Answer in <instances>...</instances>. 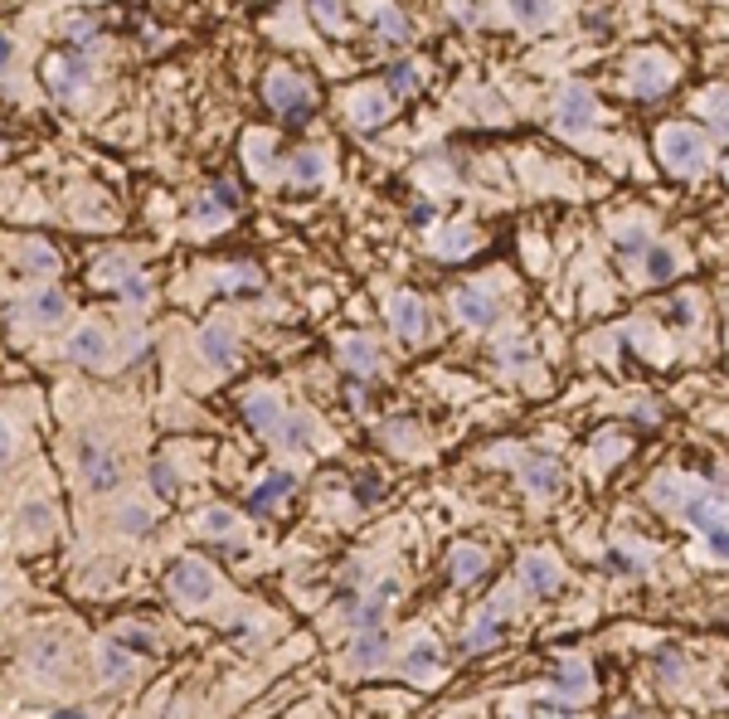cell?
<instances>
[{
  "label": "cell",
  "instance_id": "obj_1",
  "mask_svg": "<svg viewBox=\"0 0 729 719\" xmlns=\"http://www.w3.org/2000/svg\"><path fill=\"white\" fill-rule=\"evenodd\" d=\"M656 156H662V165L671 175L695 181V175L711 171V137L685 127V122H666V127L656 132Z\"/></svg>",
  "mask_w": 729,
  "mask_h": 719
},
{
  "label": "cell",
  "instance_id": "obj_2",
  "mask_svg": "<svg viewBox=\"0 0 729 719\" xmlns=\"http://www.w3.org/2000/svg\"><path fill=\"white\" fill-rule=\"evenodd\" d=\"M263 98L292 132H301L311 117H317V92H311V83L301 78L297 69H273V73H268Z\"/></svg>",
  "mask_w": 729,
  "mask_h": 719
},
{
  "label": "cell",
  "instance_id": "obj_3",
  "mask_svg": "<svg viewBox=\"0 0 729 719\" xmlns=\"http://www.w3.org/2000/svg\"><path fill=\"white\" fill-rule=\"evenodd\" d=\"M165 588L175 593V603H190V608H205L214 598V569L195 555H181L171 569H165Z\"/></svg>",
  "mask_w": 729,
  "mask_h": 719
},
{
  "label": "cell",
  "instance_id": "obj_4",
  "mask_svg": "<svg viewBox=\"0 0 729 719\" xmlns=\"http://www.w3.org/2000/svg\"><path fill=\"white\" fill-rule=\"evenodd\" d=\"M555 122L565 137H589V132L598 127V98H593V88L565 83V88H559V102H555Z\"/></svg>",
  "mask_w": 729,
  "mask_h": 719
},
{
  "label": "cell",
  "instance_id": "obj_5",
  "mask_svg": "<svg viewBox=\"0 0 729 719\" xmlns=\"http://www.w3.org/2000/svg\"><path fill=\"white\" fill-rule=\"evenodd\" d=\"M676 78V64L662 54V49H647V54H632L628 59V88L638 92V98H662L666 88H671Z\"/></svg>",
  "mask_w": 729,
  "mask_h": 719
},
{
  "label": "cell",
  "instance_id": "obj_6",
  "mask_svg": "<svg viewBox=\"0 0 729 719\" xmlns=\"http://www.w3.org/2000/svg\"><path fill=\"white\" fill-rule=\"evenodd\" d=\"M45 83H49V92H54L59 102H78L83 92H88V83H92V64L83 54H54L45 64Z\"/></svg>",
  "mask_w": 729,
  "mask_h": 719
},
{
  "label": "cell",
  "instance_id": "obj_7",
  "mask_svg": "<svg viewBox=\"0 0 729 719\" xmlns=\"http://www.w3.org/2000/svg\"><path fill=\"white\" fill-rule=\"evenodd\" d=\"M78 467H83V482L92 486V492H112V486L122 482V462L112 447L92 443V437H83L78 443Z\"/></svg>",
  "mask_w": 729,
  "mask_h": 719
},
{
  "label": "cell",
  "instance_id": "obj_8",
  "mask_svg": "<svg viewBox=\"0 0 729 719\" xmlns=\"http://www.w3.org/2000/svg\"><path fill=\"white\" fill-rule=\"evenodd\" d=\"M453 311H457V321H462V326H472V331L496 326V317H502V307H496V292H486L482 283L457 287L453 292Z\"/></svg>",
  "mask_w": 729,
  "mask_h": 719
},
{
  "label": "cell",
  "instance_id": "obj_9",
  "mask_svg": "<svg viewBox=\"0 0 729 719\" xmlns=\"http://www.w3.org/2000/svg\"><path fill=\"white\" fill-rule=\"evenodd\" d=\"M516 579H520V588H526L530 598H555V593L565 588V574H559L555 555H526L516 565Z\"/></svg>",
  "mask_w": 729,
  "mask_h": 719
},
{
  "label": "cell",
  "instance_id": "obj_10",
  "mask_svg": "<svg viewBox=\"0 0 729 719\" xmlns=\"http://www.w3.org/2000/svg\"><path fill=\"white\" fill-rule=\"evenodd\" d=\"M244 423L254 433H263V437H277V433H283V423H287V404L277 399L273 389H254L244 399Z\"/></svg>",
  "mask_w": 729,
  "mask_h": 719
},
{
  "label": "cell",
  "instance_id": "obj_11",
  "mask_svg": "<svg viewBox=\"0 0 729 719\" xmlns=\"http://www.w3.org/2000/svg\"><path fill=\"white\" fill-rule=\"evenodd\" d=\"M390 326L404 346H419V340L429 336V311H423V301L413 297V292H399V297L390 301Z\"/></svg>",
  "mask_w": 729,
  "mask_h": 719
},
{
  "label": "cell",
  "instance_id": "obj_12",
  "mask_svg": "<svg viewBox=\"0 0 729 719\" xmlns=\"http://www.w3.org/2000/svg\"><path fill=\"white\" fill-rule=\"evenodd\" d=\"M98 681L108 685V691H122V685H132V681H137V652L122 647L118 637L102 642V647H98Z\"/></svg>",
  "mask_w": 729,
  "mask_h": 719
},
{
  "label": "cell",
  "instance_id": "obj_13",
  "mask_svg": "<svg viewBox=\"0 0 729 719\" xmlns=\"http://www.w3.org/2000/svg\"><path fill=\"white\" fill-rule=\"evenodd\" d=\"M394 117V92L390 88H360L350 92V122L360 132H380Z\"/></svg>",
  "mask_w": 729,
  "mask_h": 719
},
{
  "label": "cell",
  "instance_id": "obj_14",
  "mask_svg": "<svg viewBox=\"0 0 729 719\" xmlns=\"http://www.w3.org/2000/svg\"><path fill=\"white\" fill-rule=\"evenodd\" d=\"M520 486H526L530 496H555L559 486H565V467H559V457H545V453L526 457V462H520Z\"/></svg>",
  "mask_w": 729,
  "mask_h": 719
},
{
  "label": "cell",
  "instance_id": "obj_15",
  "mask_svg": "<svg viewBox=\"0 0 729 719\" xmlns=\"http://www.w3.org/2000/svg\"><path fill=\"white\" fill-rule=\"evenodd\" d=\"M283 175H287L292 190H317V185L331 175V161H326V151H317V146H301V151L287 161Z\"/></svg>",
  "mask_w": 729,
  "mask_h": 719
},
{
  "label": "cell",
  "instance_id": "obj_16",
  "mask_svg": "<svg viewBox=\"0 0 729 719\" xmlns=\"http://www.w3.org/2000/svg\"><path fill=\"white\" fill-rule=\"evenodd\" d=\"M20 311H25V321L29 326H59V321L69 317V297L59 287H39V292H29L25 301H20Z\"/></svg>",
  "mask_w": 729,
  "mask_h": 719
},
{
  "label": "cell",
  "instance_id": "obj_17",
  "mask_svg": "<svg viewBox=\"0 0 729 719\" xmlns=\"http://www.w3.org/2000/svg\"><path fill=\"white\" fill-rule=\"evenodd\" d=\"M394 593H399V583H394V579H384L380 588L364 593V598L346 593V603H350V622H356V628H380V618H384V608L394 603Z\"/></svg>",
  "mask_w": 729,
  "mask_h": 719
},
{
  "label": "cell",
  "instance_id": "obj_18",
  "mask_svg": "<svg viewBox=\"0 0 729 719\" xmlns=\"http://www.w3.org/2000/svg\"><path fill=\"white\" fill-rule=\"evenodd\" d=\"M350 661H356V671H380V666L390 661V637H384V628H356Z\"/></svg>",
  "mask_w": 729,
  "mask_h": 719
},
{
  "label": "cell",
  "instance_id": "obj_19",
  "mask_svg": "<svg viewBox=\"0 0 729 719\" xmlns=\"http://www.w3.org/2000/svg\"><path fill=\"white\" fill-rule=\"evenodd\" d=\"M447 574H453L457 588H477V583L486 579V549H477V545H457L453 555H447Z\"/></svg>",
  "mask_w": 729,
  "mask_h": 719
},
{
  "label": "cell",
  "instance_id": "obj_20",
  "mask_svg": "<svg viewBox=\"0 0 729 719\" xmlns=\"http://www.w3.org/2000/svg\"><path fill=\"white\" fill-rule=\"evenodd\" d=\"M725 510H729V501L720 492H691L681 501V510L676 516L685 520V525H695V530H705V525H715V520H725Z\"/></svg>",
  "mask_w": 729,
  "mask_h": 719
},
{
  "label": "cell",
  "instance_id": "obj_21",
  "mask_svg": "<svg viewBox=\"0 0 729 719\" xmlns=\"http://www.w3.org/2000/svg\"><path fill=\"white\" fill-rule=\"evenodd\" d=\"M404 681H433L437 671H443V652H437V642L433 637H419L409 647V656H404Z\"/></svg>",
  "mask_w": 729,
  "mask_h": 719
},
{
  "label": "cell",
  "instance_id": "obj_22",
  "mask_svg": "<svg viewBox=\"0 0 729 719\" xmlns=\"http://www.w3.org/2000/svg\"><path fill=\"white\" fill-rule=\"evenodd\" d=\"M64 356L78 360V364H102V360H108V331H102V326H78L69 336Z\"/></svg>",
  "mask_w": 729,
  "mask_h": 719
},
{
  "label": "cell",
  "instance_id": "obj_23",
  "mask_svg": "<svg viewBox=\"0 0 729 719\" xmlns=\"http://www.w3.org/2000/svg\"><path fill=\"white\" fill-rule=\"evenodd\" d=\"M200 356L214 364V370H234V331L224 321H210L200 331Z\"/></svg>",
  "mask_w": 729,
  "mask_h": 719
},
{
  "label": "cell",
  "instance_id": "obj_24",
  "mask_svg": "<svg viewBox=\"0 0 729 719\" xmlns=\"http://www.w3.org/2000/svg\"><path fill=\"white\" fill-rule=\"evenodd\" d=\"M502 642V603L496 608H482L477 612V622L467 628V637H462V652H486V647H496Z\"/></svg>",
  "mask_w": 729,
  "mask_h": 719
},
{
  "label": "cell",
  "instance_id": "obj_25",
  "mask_svg": "<svg viewBox=\"0 0 729 719\" xmlns=\"http://www.w3.org/2000/svg\"><path fill=\"white\" fill-rule=\"evenodd\" d=\"M374 29H380V39L384 45H409L413 39V25H409V15H404L399 5H374Z\"/></svg>",
  "mask_w": 729,
  "mask_h": 719
},
{
  "label": "cell",
  "instance_id": "obj_26",
  "mask_svg": "<svg viewBox=\"0 0 729 719\" xmlns=\"http://www.w3.org/2000/svg\"><path fill=\"white\" fill-rule=\"evenodd\" d=\"M341 364L356 370V374H374L380 370V350H374L370 336H346L341 340Z\"/></svg>",
  "mask_w": 729,
  "mask_h": 719
},
{
  "label": "cell",
  "instance_id": "obj_27",
  "mask_svg": "<svg viewBox=\"0 0 729 719\" xmlns=\"http://www.w3.org/2000/svg\"><path fill=\"white\" fill-rule=\"evenodd\" d=\"M292 472H273L268 482H258L254 486V516H273L277 506H283V496H292Z\"/></svg>",
  "mask_w": 729,
  "mask_h": 719
},
{
  "label": "cell",
  "instance_id": "obj_28",
  "mask_svg": "<svg viewBox=\"0 0 729 719\" xmlns=\"http://www.w3.org/2000/svg\"><path fill=\"white\" fill-rule=\"evenodd\" d=\"M506 10H510V20H516V25L545 29L549 20L559 15V0H506Z\"/></svg>",
  "mask_w": 729,
  "mask_h": 719
},
{
  "label": "cell",
  "instance_id": "obj_29",
  "mask_svg": "<svg viewBox=\"0 0 729 719\" xmlns=\"http://www.w3.org/2000/svg\"><path fill=\"white\" fill-rule=\"evenodd\" d=\"M433 248H437V258H447V263H457V258H467L477 248V234H472V224H447L443 234L433 238Z\"/></svg>",
  "mask_w": 729,
  "mask_h": 719
},
{
  "label": "cell",
  "instance_id": "obj_30",
  "mask_svg": "<svg viewBox=\"0 0 729 719\" xmlns=\"http://www.w3.org/2000/svg\"><path fill=\"white\" fill-rule=\"evenodd\" d=\"M676 273H681V258H676V248L652 244L647 253H642V277H647V283H671Z\"/></svg>",
  "mask_w": 729,
  "mask_h": 719
},
{
  "label": "cell",
  "instance_id": "obj_31",
  "mask_svg": "<svg viewBox=\"0 0 729 719\" xmlns=\"http://www.w3.org/2000/svg\"><path fill=\"white\" fill-rule=\"evenodd\" d=\"M29 666H35L39 675H59L69 666V652L59 637H35V647H29Z\"/></svg>",
  "mask_w": 729,
  "mask_h": 719
},
{
  "label": "cell",
  "instance_id": "obj_32",
  "mask_svg": "<svg viewBox=\"0 0 729 719\" xmlns=\"http://www.w3.org/2000/svg\"><path fill=\"white\" fill-rule=\"evenodd\" d=\"M701 117L715 127V137L729 141V88H705L701 92Z\"/></svg>",
  "mask_w": 729,
  "mask_h": 719
},
{
  "label": "cell",
  "instance_id": "obj_33",
  "mask_svg": "<svg viewBox=\"0 0 729 719\" xmlns=\"http://www.w3.org/2000/svg\"><path fill=\"white\" fill-rule=\"evenodd\" d=\"M555 685L569 695V701H583V695H589V685H593L589 661H579V656H574V661H565V666L555 671Z\"/></svg>",
  "mask_w": 729,
  "mask_h": 719
},
{
  "label": "cell",
  "instance_id": "obj_34",
  "mask_svg": "<svg viewBox=\"0 0 729 719\" xmlns=\"http://www.w3.org/2000/svg\"><path fill=\"white\" fill-rule=\"evenodd\" d=\"M244 156H248V165H254L258 175H273L277 151H273V137H268V132H248V137H244Z\"/></svg>",
  "mask_w": 729,
  "mask_h": 719
},
{
  "label": "cell",
  "instance_id": "obj_35",
  "mask_svg": "<svg viewBox=\"0 0 729 719\" xmlns=\"http://www.w3.org/2000/svg\"><path fill=\"white\" fill-rule=\"evenodd\" d=\"M20 535H54V510H49L45 501H25L15 516Z\"/></svg>",
  "mask_w": 729,
  "mask_h": 719
},
{
  "label": "cell",
  "instance_id": "obj_36",
  "mask_svg": "<svg viewBox=\"0 0 729 719\" xmlns=\"http://www.w3.org/2000/svg\"><path fill=\"white\" fill-rule=\"evenodd\" d=\"M132 273H137V263H132L127 253H108L98 268H92V283H98V287H122Z\"/></svg>",
  "mask_w": 729,
  "mask_h": 719
},
{
  "label": "cell",
  "instance_id": "obj_37",
  "mask_svg": "<svg viewBox=\"0 0 729 719\" xmlns=\"http://www.w3.org/2000/svg\"><path fill=\"white\" fill-rule=\"evenodd\" d=\"M224 219V214H238V190L228 181H214L210 185V195H205V204H200V219Z\"/></svg>",
  "mask_w": 729,
  "mask_h": 719
},
{
  "label": "cell",
  "instance_id": "obj_38",
  "mask_svg": "<svg viewBox=\"0 0 729 719\" xmlns=\"http://www.w3.org/2000/svg\"><path fill=\"white\" fill-rule=\"evenodd\" d=\"M151 525H156V510L151 506H137V501H127V506H118V530L122 535H151Z\"/></svg>",
  "mask_w": 729,
  "mask_h": 719
},
{
  "label": "cell",
  "instance_id": "obj_39",
  "mask_svg": "<svg viewBox=\"0 0 729 719\" xmlns=\"http://www.w3.org/2000/svg\"><path fill=\"white\" fill-rule=\"evenodd\" d=\"M238 530V516L228 506H210V510H200V535L205 540H228Z\"/></svg>",
  "mask_w": 729,
  "mask_h": 719
},
{
  "label": "cell",
  "instance_id": "obj_40",
  "mask_svg": "<svg viewBox=\"0 0 729 719\" xmlns=\"http://www.w3.org/2000/svg\"><path fill=\"white\" fill-rule=\"evenodd\" d=\"M112 637H118L122 647H132L137 656H156V652H161V642H156V632H151V628H137V622H122V628L112 632Z\"/></svg>",
  "mask_w": 729,
  "mask_h": 719
},
{
  "label": "cell",
  "instance_id": "obj_41",
  "mask_svg": "<svg viewBox=\"0 0 729 719\" xmlns=\"http://www.w3.org/2000/svg\"><path fill=\"white\" fill-rule=\"evenodd\" d=\"M685 496H691V492H685V482H681V476H656V482H652V501L662 506V510H671V516L681 510Z\"/></svg>",
  "mask_w": 729,
  "mask_h": 719
},
{
  "label": "cell",
  "instance_id": "obj_42",
  "mask_svg": "<svg viewBox=\"0 0 729 719\" xmlns=\"http://www.w3.org/2000/svg\"><path fill=\"white\" fill-rule=\"evenodd\" d=\"M20 263L29 273H59V253L49 244H20Z\"/></svg>",
  "mask_w": 729,
  "mask_h": 719
},
{
  "label": "cell",
  "instance_id": "obj_43",
  "mask_svg": "<svg viewBox=\"0 0 729 719\" xmlns=\"http://www.w3.org/2000/svg\"><path fill=\"white\" fill-rule=\"evenodd\" d=\"M622 453H628V437H622V433H608V437H598V443H593V467H598V472H608V467L618 462Z\"/></svg>",
  "mask_w": 729,
  "mask_h": 719
},
{
  "label": "cell",
  "instance_id": "obj_44",
  "mask_svg": "<svg viewBox=\"0 0 729 719\" xmlns=\"http://www.w3.org/2000/svg\"><path fill=\"white\" fill-rule=\"evenodd\" d=\"M311 15H317L321 29H331V35H341L346 29V10H341V0H307Z\"/></svg>",
  "mask_w": 729,
  "mask_h": 719
},
{
  "label": "cell",
  "instance_id": "obj_45",
  "mask_svg": "<svg viewBox=\"0 0 729 719\" xmlns=\"http://www.w3.org/2000/svg\"><path fill=\"white\" fill-rule=\"evenodd\" d=\"M219 287L224 292H254V287H263V273H258L254 263H244V268H234V273L219 277Z\"/></svg>",
  "mask_w": 729,
  "mask_h": 719
},
{
  "label": "cell",
  "instance_id": "obj_46",
  "mask_svg": "<svg viewBox=\"0 0 729 719\" xmlns=\"http://www.w3.org/2000/svg\"><path fill=\"white\" fill-rule=\"evenodd\" d=\"M390 92H394V98L419 92V69H413V64H390Z\"/></svg>",
  "mask_w": 729,
  "mask_h": 719
},
{
  "label": "cell",
  "instance_id": "obj_47",
  "mask_svg": "<svg viewBox=\"0 0 729 719\" xmlns=\"http://www.w3.org/2000/svg\"><path fill=\"white\" fill-rule=\"evenodd\" d=\"M307 437H311V423L301 419V413H287V423H283V433L273 437V443H283V447H307Z\"/></svg>",
  "mask_w": 729,
  "mask_h": 719
},
{
  "label": "cell",
  "instance_id": "obj_48",
  "mask_svg": "<svg viewBox=\"0 0 729 719\" xmlns=\"http://www.w3.org/2000/svg\"><path fill=\"white\" fill-rule=\"evenodd\" d=\"M350 492H356V506H380L384 501V482L374 472L356 476V486H350Z\"/></svg>",
  "mask_w": 729,
  "mask_h": 719
},
{
  "label": "cell",
  "instance_id": "obj_49",
  "mask_svg": "<svg viewBox=\"0 0 729 719\" xmlns=\"http://www.w3.org/2000/svg\"><path fill=\"white\" fill-rule=\"evenodd\" d=\"M618 248H622V253H638L642 258L652 248V234L642 224H628V228H618Z\"/></svg>",
  "mask_w": 729,
  "mask_h": 719
},
{
  "label": "cell",
  "instance_id": "obj_50",
  "mask_svg": "<svg viewBox=\"0 0 729 719\" xmlns=\"http://www.w3.org/2000/svg\"><path fill=\"white\" fill-rule=\"evenodd\" d=\"M118 292H122V301H127V307H146V301H151V283L141 277V268H137V273H132Z\"/></svg>",
  "mask_w": 729,
  "mask_h": 719
},
{
  "label": "cell",
  "instance_id": "obj_51",
  "mask_svg": "<svg viewBox=\"0 0 729 719\" xmlns=\"http://www.w3.org/2000/svg\"><path fill=\"white\" fill-rule=\"evenodd\" d=\"M701 535H705V545H711V555H715V559H725V565H729V525H725V520L705 525Z\"/></svg>",
  "mask_w": 729,
  "mask_h": 719
},
{
  "label": "cell",
  "instance_id": "obj_52",
  "mask_svg": "<svg viewBox=\"0 0 729 719\" xmlns=\"http://www.w3.org/2000/svg\"><path fill=\"white\" fill-rule=\"evenodd\" d=\"M69 39L78 49H92L98 45V25H92V20H69Z\"/></svg>",
  "mask_w": 729,
  "mask_h": 719
},
{
  "label": "cell",
  "instance_id": "obj_53",
  "mask_svg": "<svg viewBox=\"0 0 729 719\" xmlns=\"http://www.w3.org/2000/svg\"><path fill=\"white\" fill-rule=\"evenodd\" d=\"M656 671H662V681H681V675H685L681 652H671V647H666L662 656H656Z\"/></svg>",
  "mask_w": 729,
  "mask_h": 719
},
{
  "label": "cell",
  "instance_id": "obj_54",
  "mask_svg": "<svg viewBox=\"0 0 729 719\" xmlns=\"http://www.w3.org/2000/svg\"><path fill=\"white\" fill-rule=\"evenodd\" d=\"M151 482H156V492H161V496H171L175 486H181V476H175V467H171V462H165V457H161V462L151 467Z\"/></svg>",
  "mask_w": 729,
  "mask_h": 719
},
{
  "label": "cell",
  "instance_id": "obj_55",
  "mask_svg": "<svg viewBox=\"0 0 729 719\" xmlns=\"http://www.w3.org/2000/svg\"><path fill=\"white\" fill-rule=\"evenodd\" d=\"M502 360L510 364V370H520V364H530V346H526V340H510V346H502Z\"/></svg>",
  "mask_w": 729,
  "mask_h": 719
},
{
  "label": "cell",
  "instance_id": "obj_56",
  "mask_svg": "<svg viewBox=\"0 0 729 719\" xmlns=\"http://www.w3.org/2000/svg\"><path fill=\"white\" fill-rule=\"evenodd\" d=\"M603 565H608L613 574H638V559L622 555V549H608V555H603Z\"/></svg>",
  "mask_w": 729,
  "mask_h": 719
},
{
  "label": "cell",
  "instance_id": "obj_57",
  "mask_svg": "<svg viewBox=\"0 0 729 719\" xmlns=\"http://www.w3.org/2000/svg\"><path fill=\"white\" fill-rule=\"evenodd\" d=\"M691 317H695V307H691V301H671V321H681V326H685Z\"/></svg>",
  "mask_w": 729,
  "mask_h": 719
},
{
  "label": "cell",
  "instance_id": "obj_58",
  "mask_svg": "<svg viewBox=\"0 0 729 719\" xmlns=\"http://www.w3.org/2000/svg\"><path fill=\"white\" fill-rule=\"evenodd\" d=\"M413 224H433V204H429V200L413 204Z\"/></svg>",
  "mask_w": 729,
  "mask_h": 719
}]
</instances>
